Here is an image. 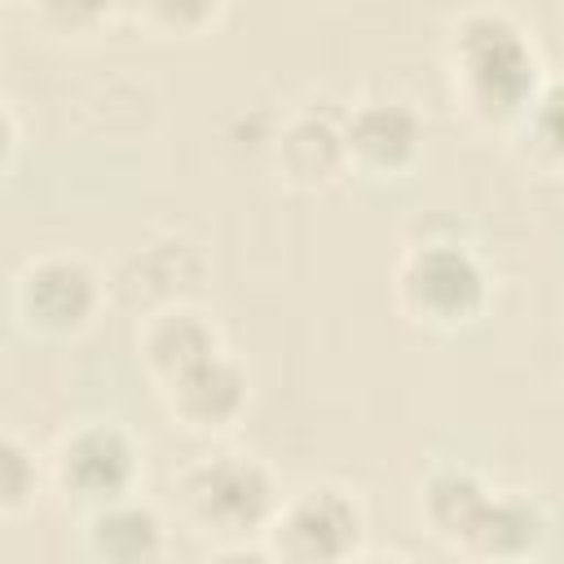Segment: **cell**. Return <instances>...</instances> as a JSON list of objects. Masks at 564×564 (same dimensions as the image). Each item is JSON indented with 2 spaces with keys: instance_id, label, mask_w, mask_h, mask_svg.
<instances>
[{
  "instance_id": "cell-14",
  "label": "cell",
  "mask_w": 564,
  "mask_h": 564,
  "mask_svg": "<svg viewBox=\"0 0 564 564\" xmlns=\"http://www.w3.org/2000/svg\"><path fill=\"white\" fill-rule=\"evenodd\" d=\"M516 150L538 167L560 176L564 172V75H546L520 123L511 128Z\"/></svg>"
},
{
  "instance_id": "cell-10",
  "label": "cell",
  "mask_w": 564,
  "mask_h": 564,
  "mask_svg": "<svg viewBox=\"0 0 564 564\" xmlns=\"http://www.w3.org/2000/svg\"><path fill=\"white\" fill-rule=\"evenodd\" d=\"M551 533L546 507L524 489H494L480 520L463 538L458 555L471 564H533Z\"/></svg>"
},
{
  "instance_id": "cell-13",
  "label": "cell",
  "mask_w": 564,
  "mask_h": 564,
  "mask_svg": "<svg viewBox=\"0 0 564 564\" xmlns=\"http://www.w3.org/2000/svg\"><path fill=\"white\" fill-rule=\"evenodd\" d=\"M278 172L300 185V189H313V185H326L335 172H344V132L335 119L326 115H313V110H300L282 123L278 132Z\"/></svg>"
},
{
  "instance_id": "cell-17",
  "label": "cell",
  "mask_w": 564,
  "mask_h": 564,
  "mask_svg": "<svg viewBox=\"0 0 564 564\" xmlns=\"http://www.w3.org/2000/svg\"><path fill=\"white\" fill-rule=\"evenodd\" d=\"M40 18L44 22H62L66 31H93L97 22H106L110 18V9H101V4H62V0H53V4H40Z\"/></svg>"
},
{
  "instance_id": "cell-19",
  "label": "cell",
  "mask_w": 564,
  "mask_h": 564,
  "mask_svg": "<svg viewBox=\"0 0 564 564\" xmlns=\"http://www.w3.org/2000/svg\"><path fill=\"white\" fill-rule=\"evenodd\" d=\"M352 564H410V560H405V555H397V551H370V546H366Z\"/></svg>"
},
{
  "instance_id": "cell-3",
  "label": "cell",
  "mask_w": 564,
  "mask_h": 564,
  "mask_svg": "<svg viewBox=\"0 0 564 564\" xmlns=\"http://www.w3.org/2000/svg\"><path fill=\"white\" fill-rule=\"evenodd\" d=\"M392 295L405 322L423 330H463L489 304V273L467 242L423 238L401 251Z\"/></svg>"
},
{
  "instance_id": "cell-12",
  "label": "cell",
  "mask_w": 564,
  "mask_h": 564,
  "mask_svg": "<svg viewBox=\"0 0 564 564\" xmlns=\"http://www.w3.org/2000/svg\"><path fill=\"white\" fill-rule=\"evenodd\" d=\"M489 494H494V485L476 467H467V463H436L419 480V520L427 524V533L436 542L458 551L463 538L471 533V524L480 520Z\"/></svg>"
},
{
  "instance_id": "cell-6",
  "label": "cell",
  "mask_w": 564,
  "mask_h": 564,
  "mask_svg": "<svg viewBox=\"0 0 564 564\" xmlns=\"http://www.w3.org/2000/svg\"><path fill=\"white\" fill-rule=\"evenodd\" d=\"M101 300H106V286H101L97 269L70 251L31 256L13 278L18 326L31 335H44V339L79 335L97 317Z\"/></svg>"
},
{
  "instance_id": "cell-18",
  "label": "cell",
  "mask_w": 564,
  "mask_h": 564,
  "mask_svg": "<svg viewBox=\"0 0 564 564\" xmlns=\"http://www.w3.org/2000/svg\"><path fill=\"white\" fill-rule=\"evenodd\" d=\"M207 564H278V560L264 542H229V546H216Z\"/></svg>"
},
{
  "instance_id": "cell-1",
  "label": "cell",
  "mask_w": 564,
  "mask_h": 564,
  "mask_svg": "<svg viewBox=\"0 0 564 564\" xmlns=\"http://www.w3.org/2000/svg\"><path fill=\"white\" fill-rule=\"evenodd\" d=\"M454 101L485 128H516L542 88V57L502 4H471L445 31Z\"/></svg>"
},
{
  "instance_id": "cell-9",
  "label": "cell",
  "mask_w": 564,
  "mask_h": 564,
  "mask_svg": "<svg viewBox=\"0 0 564 564\" xmlns=\"http://www.w3.org/2000/svg\"><path fill=\"white\" fill-rule=\"evenodd\" d=\"M220 348H225L220 326L189 300L154 304L137 326V357L154 388H163L167 379L185 375L189 366L216 357Z\"/></svg>"
},
{
  "instance_id": "cell-11",
  "label": "cell",
  "mask_w": 564,
  "mask_h": 564,
  "mask_svg": "<svg viewBox=\"0 0 564 564\" xmlns=\"http://www.w3.org/2000/svg\"><path fill=\"white\" fill-rule=\"evenodd\" d=\"M84 551L93 564H159L167 551V524L132 494L84 511Z\"/></svg>"
},
{
  "instance_id": "cell-2",
  "label": "cell",
  "mask_w": 564,
  "mask_h": 564,
  "mask_svg": "<svg viewBox=\"0 0 564 564\" xmlns=\"http://www.w3.org/2000/svg\"><path fill=\"white\" fill-rule=\"evenodd\" d=\"M282 494L273 471L256 454L216 449L194 458L176 476V516L189 533L229 546V542H260L269 520L278 516Z\"/></svg>"
},
{
  "instance_id": "cell-5",
  "label": "cell",
  "mask_w": 564,
  "mask_h": 564,
  "mask_svg": "<svg viewBox=\"0 0 564 564\" xmlns=\"http://www.w3.org/2000/svg\"><path fill=\"white\" fill-rule=\"evenodd\" d=\"M48 480L62 498L79 502L84 511L132 498L137 480H141V445L132 441V432L115 419H88L66 427L48 458Z\"/></svg>"
},
{
  "instance_id": "cell-8",
  "label": "cell",
  "mask_w": 564,
  "mask_h": 564,
  "mask_svg": "<svg viewBox=\"0 0 564 564\" xmlns=\"http://www.w3.org/2000/svg\"><path fill=\"white\" fill-rule=\"evenodd\" d=\"M154 392H159V401L176 427L198 432V436H216V432H229L247 414L251 379H247L242 361L229 348H220L216 357L189 366L185 375L167 379Z\"/></svg>"
},
{
  "instance_id": "cell-7",
  "label": "cell",
  "mask_w": 564,
  "mask_h": 564,
  "mask_svg": "<svg viewBox=\"0 0 564 564\" xmlns=\"http://www.w3.org/2000/svg\"><path fill=\"white\" fill-rule=\"evenodd\" d=\"M344 163L370 181H401L423 159V119L405 97H366L344 119Z\"/></svg>"
},
{
  "instance_id": "cell-15",
  "label": "cell",
  "mask_w": 564,
  "mask_h": 564,
  "mask_svg": "<svg viewBox=\"0 0 564 564\" xmlns=\"http://www.w3.org/2000/svg\"><path fill=\"white\" fill-rule=\"evenodd\" d=\"M35 489H40L35 449L9 427V432L0 436V511H4V516H18L22 507L35 502Z\"/></svg>"
},
{
  "instance_id": "cell-4",
  "label": "cell",
  "mask_w": 564,
  "mask_h": 564,
  "mask_svg": "<svg viewBox=\"0 0 564 564\" xmlns=\"http://www.w3.org/2000/svg\"><path fill=\"white\" fill-rule=\"evenodd\" d=\"M260 542L278 564H352L366 551V511L344 485H304L282 498Z\"/></svg>"
},
{
  "instance_id": "cell-16",
  "label": "cell",
  "mask_w": 564,
  "mask_h": 564,
  "mask_svg": "<svg viewBox=\"0 0 564 564\" xmlns=\"http://www.w3.org/2000/svg\"><path fill=\"white\" fill-rule=\"evenodd\" d=\"M137 18L141 22H150V26H159V31H176V35H198L203 26H216L220 18H225V4H145V9H137Z\"/></svg>"
}]
</instances>
